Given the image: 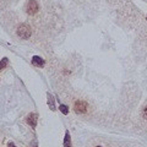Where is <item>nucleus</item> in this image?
Segmentation results:
<instances>
[{
    "instance_id": "nucleus-1",
    "label": "nucleus",
    "mask_w": 147,
    "mask_h": 147,
    "mask_svg": "<svg viewBox=\"0 0 147 147\" xmlns=\"http://www.w3.org/2000/svg\"><path fill=\"white\" fill-rule=\"evenodd\" d=\"M17 36L22 39H27L31 37V28L27 25H21L17 28Z\"/></svg>"
},
{
    "instance_id": "nucleus-2",
    "label": "nucleus",
    "mask_w": 147,
    "mask_h": 147,
    "mask_svg": "<svg viewBox=\"0 0 147 147\" xmlns=\"http://www.w3.org/2000/svg\"><path fill=\"white\" fill-rule=\"evenodd\" d=\"M87 108H88V105H87V103L85 102V100H76L75 104H74V109H75V112L77 114H85L87 112Z\"/></svg>"
},
{
    "instance_id": "nucleus-3",
    "label": "nucleus",
    "mask_w": 147,
    "mask_h": 147,
    "mask_svg": "<svg viewBox=\"0 0 147 147\" xmlns=\"http://www.w3.org/2000/svg\"><path fill=\"white\" fill-rule=\"evenodd\" d=\"M38 3L36 1V0H28V3H27L26 5V12L28 13V15H34V13L38 11Z\"/></svg>"
},
{
    "instance_id": "nucleus-4",
    "label": "nucleus",
    "mask_w": 147,
    "mask_h": 147,
    "mask_svg": "<svg viewBox=\"0 0 147 147\" xmlns=\"http://www.w3.org/2000/svg\"><path fill=\"white\" fill-rule=\"evenodd\" d=\"M26 121H27V124H28L31 127H36V125H37V114L31 113L30 115L27 117Z\"/></svg>"
},
{
    "instance_id": "nucleus-5",
    "label": "nucleus",
    "mask_w": 147,
    "mask_h": 147,
    "mask_svg": "<svg viewBox=\"0 0 147 147\" xmlns=\"http://www.w3.org/2000/svg\"><path fill=\"white\" fill-rule=\"evenodd\" d=\"M32 64H33L34 66L43 67V66H44V59H42L40 57H37V55H34V57L32 58Z\"/></svg>"
},
{
    "instance_id": "nucleus-6",
    "label": "nucleus",
    "mask_w": 147,
    "mask_h": 147,
    "mask_svg": "<svg viewBox=\"0 0 147 147\" xmlns=\"http://www.w3.org/2000/svg\"><path fill=\"white\" fill-rule=\"evenodd\" d=\"M64 147H72V145H71L70 132H69V131L65 132V137H64Z\"/></svg>"
},
{
    "instance_id": "nucleus-7",
    "label": "nucleus",
    "mask_w": 147,
    "mask_h": 147,
    "mask_svg": "<svg viewBox=\"0 0 147 147\" xmlns=\"http://www.w3.org/2000/svg\"><path fill=\"white\" fill-rule=\"evenodd\" d=\"M48 105H49V108L52 109V110H55V103H54V98L52 97V94L48 93Z\"/></svg>"
},
{
    "instance_id": "nucleus-8",
    "label": "nucleus",
    "mask_w": 147,
    "mask_h": 147,
    "mask_svg": "<svg viewBox=\"0 0 147 147\" xmlns=\"http://www.w3.org/2000/svg\"><path fill=\"white\" fill-rule=\"evenodd\" d=\"M6 64H7V59H6V58H4L3 60H0V70H3V69H5Z\"/></svg>"
},
{
    "instance_id": "nucleus-9",
    "label": "nucleus",
    "mask_w": 147,
    "mask_h": 147,
    "mask_svg": "<svg viewBox=\"0 0 147 147\" xmlns=\"http://www.w3.org/2000/svg\"><path fill=\"white\" fill-rule=\"evenodd\" d=\"M59 108H60V112H61L63 114H65V115H66V114L69 113V109H67V107H66V105L61 104V105H60V107H59Z\"/></svg>"
},
{
    "instance_id": "nucleus-10",
    "label": "nucleus",
    "mask_w": 147,
    "mask_h": 147,
    "mask_svg": "<svg viewBox=\"0 0 147 147\" xmlns=\"http://www.w3.org/2000/svg\"><path fill=\"white\" fill-rule=\"evenodd\" d=\"M142 117H144L146 120H147V105L144 108V110H142Z\"/></svg>"
},
{
    "instance_id": "nucleus-11",
    "label": "nucleus",
    "mask_w": 147,
    "mask_h": 147,
    "mask_svg": "<svg viewBox=\"0 0 147 147\" xmlns=\"http://www.w3.org/2000/svg\"><path fill=\"white\" fill-rule=\"evenodd\" d=\"M7 147H16V145L15 144H13V142H9V144H7Z\"/></svg>"
},
{
    "instance_id": "nucleus-12",
    "label": "nucleus",
    "mask_w": 147,
    "mask_h": 147,
    "mask_svg": "<svg viewBox=\"0 0 147 147\" xmlns=\"http://www.w3.org/2000/svg\"><path fill=\"white\" fill-rule=\"evenodd\" d=\"M96 147H103V146H96Z\"/></svg>"
}]
</instances>
